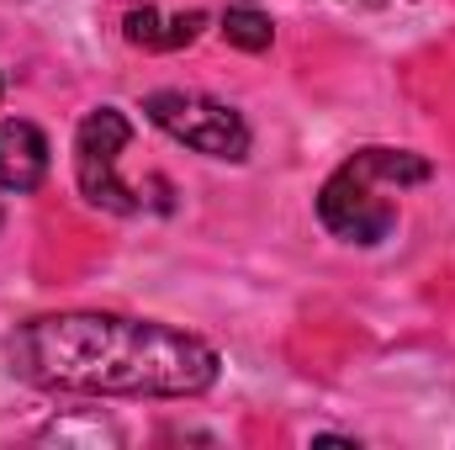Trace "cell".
Segmentation results:
<instances>
[{
    "instance_id": "cell-4",
    "label": "cell",
    "mask_w": 455,
    "mask_h": 450,
    "mask_svg": "<svg viewBox=\"0 0 455 450\" xmlns=\"http://www.w3.org/2000/svg\"><path fill=\"white\" fill-rule=\"evenodd\" d=\"M127 143H132V122L116 107H96L75 133V181H80L91 207L116 213V218H138L143 213V197L116 175V159H122Z\"/></svg>"
},
{
    "instance_id": "cell-2",
    "label": "cell",
    "mask_w": 455,
    "mask_h": 450,
    "mask_svg": "<svg viewBox=\"0 0 455 450\" xmlns=\"http://www.w3.org/2000/svg\"><path fill=\"white\" fill-rule=\"evenodd\" d=\"M435 170L424 154L413 149H360L349 154L339 170L323 181L318 191V218L323 228L344 238V244H381L392 228H397V202L387 191H403V186H424Z\"/></svg>"
},
{
    "instance_id": "cell-1",
    "label": "cell",
    "mask_w": 455,
    "mask_h": 450,
    "mask_svg": "<svg viewBox=\"0 0 455 450\" xmlns=\"http://www.w3.org/2000/svg\"><path fill=\"white\" fill-rule=\"evenodd\" d=\"M5 360L43 392L85 398H202L223 360L207 339L159 318L122 313H43L16 324Z\"/></svg>"
},
{
    "instance_id": "cell-3",
    "label": "cell",
    "mask_w": 455,
    "mask_h": 450,
    "mask_svg": "<svg viewBox=\"0 0 455 450\" xmlns=\"http://www.w3.org/2000/svg\"><path fill=\"white\" fill-rule=\"evenodd\" d=\"M143 117L170 133L175 143L207 154V159H249V122L233 112L228 101H212V96H196V91H148L143 96Z\"/></svg>"
},
{
    "instance_id": "cell-7",
    "label": "cell",
    "mask_w": 455,
    "mask_h": 450,
    "mask_svg": "<svg viewBox=\"0 0 455 450\" xmlns=\"http://www.w3.org/2000/svg\"><path fill=\"white\" fill-rule=\"evenodd\" d=\"M218 27H223L228 43L243 48V53H265L275 43V27H270V16L259 5H228L223 16H218Z\"/></svg>"
},
{
    "instance_id": "cell-5",
    "label": "cell",
    "mask_w": 455,
    "mask_h": 450,
    "mask_svg": "<svg viewBox=\"0 0 455 450\" xmlns=\"http://www.w3.org/2000/svg\"><path fill=\"white\" fill-rule=\"evenodd\" d=\"M48 181V138L43 127L21 122V117H5L0 122V191H37Z\"/></svg>"
},
{
    "instance_id": "cell-6",
    "label": "cell",
    "mask_w": 455,
    "mask_h": 450,
    "mask_svg": "<svg viewBox=\"0 0 455 450\" xmlns=\"http://www.w3.org/2000/svg\"><path fill=\"white\" fill-rule=\"evenodd\" d=\"M202 27H207V16H202V11H186V16H159L154 5L127 11V21H122L127 43H132V48H148V53H175V48H191V43L202 37Z\"/></svg>"
},
{
    "instance_id": "cell-8",
    "label": "cell",
    "mask_w": 455,
    "mask_h": 450,
    "mask_svg": "<svg viewBox=\"0 0 455 450\" xmlns=\"http://www.w3.org/2000/svg\"><path fill=\"white\" fill-rule=\"evenodd\" d=\"M0 101H5V75H0Z\"/></svg>"
}]
</instances>
